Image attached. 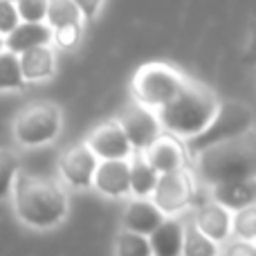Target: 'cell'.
<instances>
[{"label":"cell","mask_w":256,"mask_h":256,"mask_svg":"<svg viewBox=\"0 0 256 256\" xmlns=\"http://www.w3.org/2000/svg\"><path fill=\"white\" fill-rule=\"evenodd\" d=\"M218 106L220 104H218L216 94L207 86L184 81L180 92L168 104H164L162 108H158L155 115H158L160 126L168 135L184 137V142H186L207 128V124L216 115Z\"/></svg>","instance_id":"cell-1"},{"label":"cell","mask_w":256,"mask_h":256,"mask_svg":"<svg viewBox=\"0 0 256 256\" xmlns=\"http://www.w3.org/2000/svg\"><path fill=\"white\" fill-rule=\"evenodd\" d=\"M196 168L202 182L212 186L227 184L254 178L256 173V150L252 135L214 144L196 155Z\"/></svg>","instance_id":"cell-2"},{"label":"cell","mask_w":256,"mask_h":256,"mask_svg":"<svg viewBox=\"0 0 256 256\" xmlns=\"http://www.w3.org/2000/svg\"><path fill=\"white\" fill-rule=\"evenodd\" d=\"M16 214L30 227H54L66 218L68 200L54 180L36 176H16L14 180Z\"/></svg>","instance_id":"cell-3"},{"label":"cell","mask_w":256,"mask_h":256,"mask_svg":"<svg viewBox=\"0 0 256 256\" xmlns=\"http://www.w3.org/2000/svg\"><path fill=\"white\" fill-rule=\"evenodd\" d=\"M254 122V112L248 104L243 102H225L218 106L214 120L207 124L202 132H198L196 137L186 140V148L184 153L196 158L200 150L209 148L214 144H222V142L236 140L250 132Z\"/></svg>","instance_id":"cell-4"},{"label":"cell","mask_w":256,"mask_h":256,"mask_svg":"<svg viewBox=\"0 0 256 256\" xmlns=\"http://www.w3.org/2000/svg\"><path fill=\"white\" fill-rule=\"evenodd\" d=\"M184 76L166 63H146L132 76V94L144 108H162L184 86Z\"/></svg>","instance_id":"cell-5"},{"label":"cell","mask_w":256,"mask_h":256,"mask_svg":"<svg viewBox=\"0 0 256 256\" xmlns=\"http://www.w3.org/2000/svg\"><path fill=\"white\" fill-rule=\"evenodd\" d=\"M61 128V112L52 104H36L16 117L14 132L16 140L25 146H38L54 140Z\"/></svg>","instance_id":"cell-6"},{"label":"cell","mask_w":256,"mask_h":256,"mask_svg":"<svg viewBox=\"0 0 256 256\" xmlns=\"http://www.w3.org/2000/svg\"><path fill=\"white\" fill-rule=\"evenodd\" d=\"M115 122L120 124L126 142L130 144L132 153L146 150L162 135V126H160V122H158V115H155L150 108H144L137 102L130 104L128 108H124L120 120H115Z\"/></svg>","instance_id":"cell-7"},{"label":"cell","mask_w":256,"mask_h":256,"mask_svg":"<svg viewBox=\"0 0 256 256\" xmlns=\"http://www.w3.org/2000/svg\"><path fill=\"white\" fill-rule=\"evenodd\" d=\"M196 198V189L191 176L184 168H178L171 173H162L158 178V184L153 189V200L150 202L166 216V214H178L184 207H189Z\"/></svg>","instance_id":"cell-8"},{"label":"cell","mask_w":256,"mask_h":256,"mask_svg":"<svg viewBox=\"0 0 256 256\" xmlns=\"http://www.w3.org/2000/svg\"><path fill=\"white\" fill-rule=\"evenodd\" d=\"M92 155L104 162V160H126L130 158V144L126 142L124 132H122L120 124L115 120L112 122H104L102 126H97L90 132L88 142H86Z\"/></svg>","instance_id":"cell-9"},{"label":"cell","mask_w":256,"mask_h":256,"mask_svg":"<svg viewBox=\"0 0 256 256\" xmlns=\"http://www.w3.org/2000/svg\"><path fill=\"white\" fill-rule=\"evenodd\" d=\"M99 160L92 155V150L86 144H76L68 148L61 158V173L72 186L76 189H88L92 186V176Z\"/></svg>","instance_id":"cell-10"},{"label":"cell","mask_w":256,"mask_h":256,"mask_svg":"<svg viewBox=\"0 0 256 256\" xmlns=\"http://www.w3.org/2000/svg\"><path fill=\"white\" fill-rule=\"evenodd\" d=\"M184 146L180 144V140H176L168 132H162L148 148L142 150V158L148 162L150 168H155L158 176L182 168L184 166Z\"/></svg>","instance_id":"cell-11"},{"label":"cell","mask_w":256,"mask_h":256,"mask_svg":"<svg viewBox=\"0 0 256 256\" xmlns=\"http://www.w3.org/2000/svg\"><path fill=\"white\" fill-rule=\"evenodd\" d=\"M52 40V30L45 22H20L14 32H9L2 38L4 50L16 56L22 52H30L34 48H45Z\"/></svg>","instance_id":"cell-12"},{"label":"cell","mask_w":256,"mask_h":256,"mask_svg":"<svg viewBox=\"0 0 256 256\" xmlns=\"http://www.w3.org/2000/svg\"><path fill=\"white\" fill-rule=\"evenodd\" d=\"M212 198L218 207L232 209V212H240V209L254 207L256 200V182L254 178L238 182H227V184H218L212 189Z\"/></svg>","instance_id":"cell-13"},{"label":"cell","mask_w":256,"mask_h":256,"mask_svg":"<svg viewBox=\"0 0 256 256\" xmlns=\"http://www.w3.org/2000/svg\"><path fill=\"white\" fill-rule=\"evenodd\" d=\"M92 184L106 196L128 194V160H104L97 164L92 176Z\"/></svg>","instance_id":"cell-14"},{"label":"cell","mask_w":256,"mask_h":256,"mask_svg":"<svg viewBox=\"0 0 256 256\" xmlns=\"http://www.w3.org/2000/svg\"><path fill=\"white\" fill-rule=\"evenodd\" d=\"M162 222H164V214L150 200L137 198L126 207V214H124L126 232H132V234H140L148 238Z\"/></svg>","instance_id":"cell-15"},{"label":"cell","mask_w":256,"mask_h":256,"mask_svg":"<svg viewBox=\"0 0 256 256\" xmlns=\"http://www.w3.org/2000/svg\"><path fill=\"white\" fill-rule=\"evenodd\" d=\"M194 225H196V230L207 236L212 243H220L232 232V218H230V212L218 207L216 202H209V204L198 207Z\"/></svg>","instance_id":"cell-16"},{"label":"cell","mask_w":256,"mask_h":256,"mask_svg":"<svg viewBox=\"0 0 256 256\" xmlns=\"http://www.w3.org/2000/svg\"><path fill=\"white\" fill-rule=\"evenodd\" d=\"M150 256H182V222L164 218V222L148 236Z\"/></svg>","instance_id":"cell-17"},{"label":"cell","mask_w":256,"mask_h":256,"mask_svg":"<svg viewBox=\"0 0 256 256\" xmlns=\"http://www.w3.org/2000/svg\"><path fill=\"white\" fill-rule=\"evenodd\" d=\"M18 66H20L22 81L48 79L54 72V54L48 45H45V48H34L18 56Z\"/></svg>","instance_id":"cell-18"},{"label":"cell","mask_w":256,"mask_h":256,"mask_svg":"<svg viewBox=\"0 0 256 256\" xmlns=\"http://www.w3.org/2000/svg\"><path fill=\"white\" fill-rule=\"evenodd\" d=\"M158 173L155 168L148 166L142 153H135L132 160L128 162V191L137 196V198L144 200L148 194H153L155 184H158Z\"/></svg>","instance_id":"cell-19"},{"label":"cell","mask_w":256,"mask_h":256,"mask_svg":"<svg viewBox=\"0 0 256 256\" xmlns=\"http://www.w3.org/2000/svg\"><path fill=\"white\" fill-rule=\"evenodd\" d=\"M45 25L50 30H58V27L68 25H81V12L72 0H48V9H45Z\"/></svg>","instance_id":"cell-20"},{"label":"cell","mask_w":256,"mask_h":256,"mask_svg":"<svg viewBox=\"0 0 256 256\" xmlns=\"http://www.w3.org/2000/svg\"><path fill=\"white\" fill-rule=\"evenodd\" d=\"M182 254L184 256H216L218 248H216V243H212L207 236L196 230L194 220H189L186 227H182Z\"/></svg>","instance_id":"cell-21"},{"label":"cell","mask_w":256,"mask_h":256,"mask_svg":"<svg viewBox=\"0 0 256 256\" xmlns=\"http://www.w3.org/2000/svg\"><path fill=\"white\" fill-rule=\"evenodd\" d=\"M25 86L18 66V56L7 50L0 52V90H18Z\"/></svg>","instance_id":"cell-22"},{"label":"cell","mask_w":256,"mask_h":256,"mask_svg":"<svg viewBox=\"0 0 256 256\" xmlns=\"http://www.w3.org/2000/svg\"><path fill=\"white\" fill-rule=\"evenodd\" d=\"M117 256H150L148 238L132 232H122L117 238Z\"/></svg>","instance_id":"cell-23"},{"label":"cell","mask_w":256,"mask_h":256,"mask_svg":"<svg viewBox=\"0 0 256 256\" xmlns=\"http://www.w3.org/2000/svg\"><path fill=\"white\" fill-rule=\"evenodd\" d=\"M18 176V160L12 150L0 148V198L9 196L14 180Z\"/></svg>","instance_id":"cell-24"},{"label":"cell","mask_w":256,"mask_h":256,"mask_svg":"<svg viewBox=\"0 0 256 256\" xmlns=\"http://www.w3.org/2000/svg\"><path fill=\"white\" fill-rule=\"evenodd\" d=\"M232 230H234V234L238 236L240 240L252 243L256 236V209L248 207V209L236 212V216L232 218Z\"/></svg>","instance_id":"cell-25"},{"label":"cell","mask_w":256,"mask_h":256,"mask_svg":"<svg viewBox=\"0 0 256 256\" xmlns=\"http://www.w3.org/2000/svg\"><path fill=\"white\" fill-rule=\"evenodd\" d=\"M16 12L20 22H45L48 0H16Z\"/></svg>","instance_id":"cell-26"},{"label":"cell","mask_w":256,"mask_h":256,"mask_svg":"<svg viewBox=\"0 0 256 256\" xmlns=\"http://www.w3.org/2000/svg\"><path fill=\"white\" fill-rule=\"evenodd\" d=\"M20 25V18H18L16 4L7 2V0H0V34L7 36L9 32H14Z\"/></svg>","instance_id":"cell-27"},{"label":"cell","mask_w":256,"mask_h":256,"mask_svg":"<svg viewBox=\"0 0 256 256\" xmlns=\"http://www.w3.org/2000/svg\"><path fill=\"white\" fill-rule=\"evenodd\" d=\"M52 38L58 43V48L70 50L79 43L81 38V25H68V27H58V30H52Z\"/></svg>","instance_id":"cell-28"},{"label":"cell","mask_w":256,"mask_h":256,"mask_svg":"<svg viewBox=\"0 0 256 256\" xmlns=\"http://www.w3.org/2000/svg\"><path fill=\"white\" fill-rule=\"evenodd\" d=\"M225 256H256V250L248 240H234V243L227 245Z\"/></svg>","instance_id":"cell-29"},{"label":"cell","mask_w":256,"mask_h":256,"mask_svg":"<svg viewBox=\"0 0 256 256\" xmlns=\"http://www.w3.org/2000/svg\"><path fill=\"white\" fill-rule=\"evenodd\" d=\"M72 2H74L76 9L81 12V18L92 20V18L97 16V12H99V7H102L104 0H72Z\"/></svg>","instance_id":"cell-30"},{"label":"cell","mask_w":256,"mask_h":256,"mask_svg":"<svg viewBox=\"0 0 256 256\" xmlns=\"http://www.w3.org/2000/svg\"><path fill=\"white\" fill-rule=\"evenodd\" d=\"M4 50V43H2V36H0V52H2Z\"/></svg>","instance_id":"cell-31"},{"label":"cell","mask_w":256,"mask_h":256,"mask_svg":"<svg viewBox=\"0 0 256 256\" xmlns=\"http://www.w3.org/2000/svg\"><path fill=\"white\" fill-rule=\"evenodd\" d=\"M7 2H16V0H7Z\"/></svg>","instance_id":"cell-32"}]
</instances>
